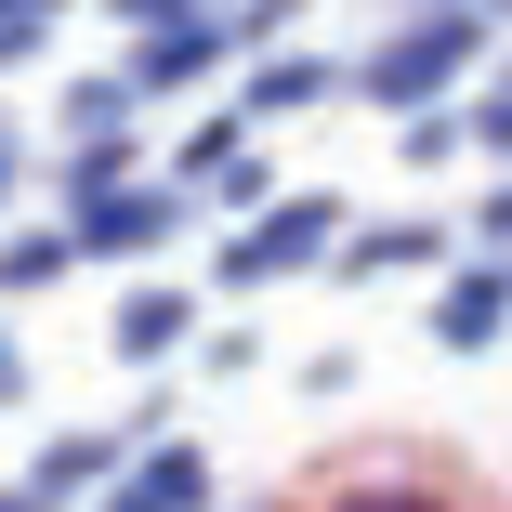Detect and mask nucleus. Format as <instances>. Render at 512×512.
I'll return each mask as SVG.
<instances>
[{
  "label": "nucleus",
  "mask_w": 512,
  "mask_h": 512,
  "mask_svg": "<svg viewBox=\"0 0 512 512\" xmlns=\"http://www.w3.org/2000/svg\"><path fill=\"white\" fill-rule=\"evenodd\" d=\"M171 224H184V197H171V184H92V211H79L66 237H79V250H158Z\"/></svg>",
  "instance_id": "f257e3e1"
},
{
  "label": "nucleus",
  "mask_w": 512,
  "mask_h": 512,
  "mask_svg": "<svg viewBox=\"0 0 512 512\" xmlns=\"http://www.w3.org/2000/svg\"><path fill=\"white\" fill-rule=\"evenodd\" d=\"M316 237H329V197H302V211H276V224H250V237L224 250V276H276V263H316Z\"/></svg>",
  "instance_id": "f03ea898"
},
{
  "label": "nucleus",
  "mask_w": 512,
  "mask_h": 512,
  "mask_svg": "<svg viewBox=\"0 0 512 512\" xmlns=\"http://www.w3.org/2000/svg\"><path fill=\"white\" fill-rule=\"evenodd\" d=\"M499 316H512V276H460V289L434 302V342L473 355V342H499Z\"/></svg>",
  "instance_id": "7ed1b4c3"
},
{
  "label": "nucleus",
  "mask_w": 512,
  "mask_h": 512,
  "mask_svg": "<svg viewBox=\"0 0 512 512\" xmlns=\"http://www.w3.org/2000/svg\"><path fill=\"white\" fill-rule=\"evenodd\" d=\"M460 40H473V27H407V40H394V53L368 66V92H421L434 66H460Z\"/></svg>",
  "instance_id": "20e7f679"
},
{
  "label": "nucleus",
  "mask_w": 512,
  "mask_h": 512,
  "mask_svg": "<svg viewBox=\"0 0 512 512\" xmlns=\"http://www.w3.org/2000/svg\"><path fill=\"white\" fill-rule=\"evenodd\" d=\"M316 92H329L316 53H276V66H250V119H289V106H316Z\"/></svg>",
  "instance_id": "39448f33"
},
{
  "label": "nucleus",
  "mask_w": 512,
  "mask_h": 512,
  "mask_svg": "<svg viewBox=\"0 0 512 512\" xmlns=\"http://www.w3.org/2000/svg\"><path fill=\"white\" fill-rule=\"evenodd\" d=\"M79 263V237L66 224H27V237H0V289H40V276H66Z\"/></svg>",
  "instance_id": "423d86ee"
},
{
  "label": "nucleus",
  "mask_w": 512,
  "mask_h": 512,
  "mask_svg": "<svg viewBox=\"0 0 512 512\" xmlns=\"http://www.w3.org/2000/svg\"><path fill=\"white\" fill-rule=\"evenodd\" d=\"M119 512H197V460L171 447V460H145L132 486H119Z\"/></svg>",
  "instance_id": "0eeeda50"
},
{
  "label": "nucleus",
  "mask_w": 512,
  "mask_h": 512,
  "mask_svg": "<svg viewBox=\"0 0 512 512\" xmlns=\"http://www.w3.org/2000/svg\"><path fill=\"white\" fill-rule=\"evenodd\" d=\"M171 342H184V302H171V289L119 302V355H171Z\"/></svg>",
  "instance_id": "6e6552de"
},
{
  "label": "nucleus",
  "mask_w": 512,
  "mask_h": 512,
  "mask_svg": "<svg viewBox=\"0 0 512 512\" xmlns=\"http://www.w3.org/2000/svg\"><path fill=\"white\" fill-rule=\"evenodd\" d=\"M40 27H53V0H14V14H0V66H14V53H40Z\"/></svg>",
  "instance_id": "1a4fd4ad"
},
{
  "label": "nucleus",
  "mask_w": 512,
  "mask_h": 512,
  "mask_svg": "<svg viewBox=\"0 0 512 512\" xmlns=\"http://www.w3.org/2000/svg\"><path fill=\"white\" fill-rule=\"evenodd\" d=\"M119 27H145V40L158 27H197V0H119Z\"/></svg>",
  "instance_id": "9d476101"
},
{
  "label": "nucleus",
  "mask_w": 512,
  "mask_h": 512,
  "mask_svg": "<svg viewBox=\"0 0 512 512\" xmlns=\"http://www.w3.org/2000/svg\"><path fill=\"white\" fill-rule=\"evenodd\" d=\"M14 394H27V355H14V342H0V407H14Z\"/></svg>",
  "instance_id": "9b49d317"
},
{
  "label": "nucleus",
  "mask_w": 512,
  "mask_h": 512,
  "mask_svg": "<svg viewBox=\"0 0 512 512\" xmlns=\"http://www.w3.org/2000/svg\"><path fill=\"white\" fill-rule=\"evenodd\" d=\"M486 224H499V237H512V197H499V211H486Z\"/></svg>",
  "instance_id": "f8f14e48"
},
{
  "label": "nucleus",
  "mask_w": 512,
  "mask_h": 512,
  "mask_svg": "<svg viewBox=\"0 0 512 512\" xmlns=\"http://www.w3.org/2000/svg\"><path fill=\"white\" fill-rule=\"evenodd\" d=\"M499 14H512V0H499Z\"/></svg>",
  "instance_id": "ddd939ff"
}]
</instances>
